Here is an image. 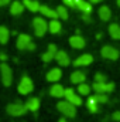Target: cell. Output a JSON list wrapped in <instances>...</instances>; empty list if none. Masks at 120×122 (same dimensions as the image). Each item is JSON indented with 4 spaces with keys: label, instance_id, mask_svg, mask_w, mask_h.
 <instances>
[{
    "label": "cell",
    "instance_id": "cell-39",
    "mask_svg": "<svg viewBox=\"0 0 120 122\" xmlns=\"http://www.w3.org/2000/svg\"><path fill=\"white\" fill-rule=\"evenodd\" d=\"M117 6L120 7V0H117Z\"/></svg>",
    "mask_w": 120,
    "mask_h": 122
},
{
    "label": "cell",
    "instance_id": "cell-34",
    "mask_svg": "<svg viewBox=\"0 0 120 122\" xmlns=\"http://www.w3.org/2000/svg\"><path fill=\"white\" fill-rule=\"evenodd\" d=\"M27 48H28V50H31V51H32V50H35V44L31 41L30 44H28V47H27Z\"/></svg>",
    "mask_w": 120,
    "mask_h": 122
},
{
    "label": "cell",
    "instance_id": "cell-8",
    "mask_svg": "<svg viewBox=\"0 0 120 122\" xmlns=\"http://www.w3.org/2000/svg\"><path fill=\"white\" fill-rule=\"evenodd\" d=\"M92 88L99 94H107L115 90V84L113 82H95Z\"/></svg>",
    "mask_w": 120,
    "mask_h": 122
},
{
    "label": "cell",
    "instance_id": "cell-22",
    "mask_svg": "<svg viewBox=\"0 0 120 122\" xmlns=\"http://www.w3.org/2000/svg\"><path fill=\"white\" fill-rule=\"evenodd\" d=\"M23 3H24V6L30 10V11H40V7H41V4L37 1V0H23Z\"/></svg>",
    "mask_w": 120,
    "mask_h": 122
},
{
    "label": "cell",
    "instance_id": "cell-5",
    "mask_svg": "<svg viewBox=\"0 0 120 122\" xmlns=\"http://www.w3.org/2000/svg\"><path fill=\"white\" fill-rule=\"evenodd\" d=\"M17 90H18V92H20L21 95H27V94H30V92L34 90V84H32V81H31L27 75H24V77L21 78V81H20Z\"/></svg>",
    "mask_w": 120,
    "mask_h": 122
},
{
    "label": "cell",
    "instance_id": "cell-21",
    "mask_svg": "<svg viewBox=\"0 0 120 122\" xmlns=\"http://www.w3.org/2000/svg\"><path fill=\"white\" fill-rule=\"evenodd\" d=\"M62 29V26H61V23L57 20V19H51V21L48 23V30L50 33H52V34H58Z\"/></svg>",
    "mask_w": 120,
    "mask_h": 122
},
{
    "label": "cell",
    "instance_id": "cell-30",
    "mask_svg": "<svg viewBox=\"0 0 120 122\" xmlns=\"http://www.w3.org/2000/svg\"><path fill=\"white\" fill-rule=\"evenodd\" d=\"M95 82H106V75L97 72V74L95 75Z\"/></svg>",
    "mask_w": 120,
    "mask_h": 122
},
{
    "label": "cell",
    "instance_id": "cell-26",
    "mask_svg": "<svg viewBox=\"0 0 120 122\" xmlns=\"http://www.w3.org/2000/svg\"><path fill=\"white\" fill-rule=\"evenodd\" d=\"M9 37H10V31L7 30V27L0 26V44H6L9 41Z\"/></svg>",
    "mask_w": 120,
    "mask_h": 122
},
{
    "label": "cell",
    "instance_id": "cell-10",
    "mask_svg": "<svg viewBox=\"0 0 120 122\" xmlns=\"http://www.w3.org/2000/svg\"><path fill=\"white\" fill-rule=\"evenodd\" d=\"M30 43H31V37L28 36V34H20V36L17 37L16 46H17L18 50H26V48L28 47Z\"/></svg>",
    "mask_w": 120,
    "mask_h": 122
},
{
    "label": "cell",
    "instance_id": "cell-23",
    "mask_svg": "<svg viewBox=\"0 0 120 122\" xmlns=\"http://www.w3.org/2000/svg\"><path fill=\"white\" fill-rule=\"evenodd\" d=\"M99 17H100V20L107 21V20L112 17V11H110V9H109L107 6H102V7L99 9Z\"/></svg>",
    "mask_w": 120,
    "mask_h": 122
},
{
    "label": "cell",
    "instance_id": "cell-4",
    "mask_svg": "<svg viewBox=\"0 0 120 122\" xmlns=\"http://www.w3.org/2000/svg\"><path fill=\"white\" fill-rule=\"evenodd\" d=\"M28 109L26 108V105L20 104V102H14V104H10L7 105V112L11 115V117H21L27 112Z\"/></svg>",
    "mask_w": 120,
    "mask_h": 122
},
{
    "label": "cell",
    "instance_id": "cell-1",
    "mask_svg": "<svg viewBox=\"0 0 120 122\" xmlns=\"http://www.w3.org/2000/svg\"><path fill=\"white\" fill-rule=\"evenodd\" d=\"M57 108H58V111L62 112L65 117H69V118H74L75 115H76V108H75V105L74 104H71L69 101H60L58 102V105H57Z\"/></svg>",
    "mask_w": 120,
    "mask_h": 122
},
{
    "label": "cell",
    "instance_id": "cell-15",
    "mask_svg": "<svg viewBox=\"0 0 120 122\" xmlns=\"http://www.w3.org/2000/svg\"><path fill=\"white\" fill-rule=\"evenodd\" d=\"M24 7L26 6H24L23 1H13L11 6H10V13L13 16H18V14H21L24 11Z\"/></svg>",
    "mask_w": 120,
    "mask_h": 122
},
{
    "label": "cell",
    "instance_id": "cell-35",
    "mask_svg": "<svg viewBox=\"0 0 120 122\" xmlns=\"http://www.w3.org/2000/svg\"><path fill=\"white\" fill-rule=\"evenodd\" d=\"M10 3V0H0V7L1 6H6V4H9Z\"/></svg>",
    "mask_w": 120,
    "mask_h": 122
},
{
    "label": "cell",
    "instance_id": "cell-28",
    "mask_svg": "<svg viewBox=\"0 0 120 122\" xmlns=\"http://www.w3.org/2000/svg\"><path fill=\"white\" fill-rule=\"evenodd\" d=\"M57 13H58V17L62 20H66L68 19V10L65 6H58L57 7Z\"/></svg>",
    "mask_w": 120,
    "mask_h": 122
},
{
    "label": "cell",
    "instance_id": "cell-17",
    "mask_svg": "<svg viewBox=\"0 0 120 122\" xmlns=\"http://www.w3.org/2000/svg\"><path fill=\"white\" fill-rule=\"evenodd\" d=\"M85 80H86V75L82 71H75V72L71 74V82L72 84H78L79 85V84L85 82Z\"/></svg>",
    "mask_w": 120,
    "mask_h": 122
},
{
    "label": "cell",
    "instance_id": "cell-36",
    "mask_svg": "<svg viewBox=\"0 0 120 122\" xmlns=\"http://www.w3.org/2000/svg\"><path fill=\"white\" fill-rule=\"evenodd\" d=\"M0 60H1V61H6V60H7V56H6L4 53H0Z\"/></svg>",
    "mask_w": 120,
    "mask_h": 122
},
{
    "label": "cell",
    "instance_id": "cell-27",
    "mask_svg": "<svg viewBox=\"0 0 120 122\" xmlns=\"http://www.w3.org/2000/svg\"><path fill=\"white\" fill-rule=\"evenodd\" d=\"M78 94H79V95H89L90 94V87L88 85V84H85V82L79 84V87H78Z\"/></svg>",
    "mask_w": 120,
    "mask_h": 122
},
{
    "label": "cell",
    "instance_id": "cell-20",
    "mask_svg": "<svg viewBox=\"0 0 120 122\" xmlns=\"http://www.w3.org/2000/svg\"><path fill=\"white\" fill-rule=\"evenodd\" d=\"M26 108H27L28 111H32V112L38 111V108H40V99L35 98V97L27 99V101H26Z\"/></svg>",
    "mask_w": 120,
    "mask_h": 122
},
{
    "label": "cell",
    "instance_id": "cell-12",
    "mask_svg": "<svg viewBox=\"0 0 120 122\" xmlns=\"http://www.w3.org/2000/svg\"><path fill=\"white\" fill-rule=\"evenodd\" d=\"M69 44H71V47L72 48H78V50H81V48H83L85 47V38L83 37H81V36H72L71 38H69Z\"/></svg>",
    "mask_w": 120,
    "mask_h": 122
},
{
    "label": "cell",
    "instance_id": "cell-6",
    "mask_svg": "<svg viewBox=\"0 0 120 122\" xmlns=\"http://www.w3.org/2000/svg\"><path fill=\"white\" fill-rule=\"evenodd\" d=\"M100 54L103 58H107V60H117L120 57V53L117 48L112 47V46H105L102 50H100Z\"/></svg>",
    "mask_w": 120,
    "mask_h": 122
},
{
    "label": "cell",
    "instance_id": "cell-7",
    "mask_svg": "<svg viewBox=\"0 0 120 122\" xmlns=\"http://www.w3.org/2000/svg\"><path fill=\"white\" fill-rule=\"evenodd\" d=\"M65 99L66 101H69L71 104H74L75 107H79V105H82V99H81V97L76 94V92L74 91L72 88H65Z\"/></svg>",
    "mask_w": 120,
    "mask_h": 122
},
{
    "label": "cell",
    "instance_id": "cell-32",
    "mask_svg": "<svg viewBox=\"0 0 120 122\" xmlns=\"http://www.w3.org/2000/svg\"><path fill=\"white\" fill-rule=\"evenodd\" d=\"M64 3L69 7H75V0H64Z\"/></svg>",
    "mask_w": 120,
    "mask_h": 122
},
{
    "label": "cell",
    "instance_id": "cell-14",
    "mask_svg": "<svg viewBox=\"0 0 120 122\" xmlns=\"http://www.w3.org/2000/svg\"><path fill=\"white\" fill-rule=\"evenodd\" d=\"M61 77H62V71H61L60 68H52V70H50L48 74H47V81H50V82H57V81L61 80Z\"/></svg>",
    "mask_w": 120,
    "mask_h": 122
},
{
    "label": "cell",
    "instance_id": "cell-2",
    "mask_svg": "<svg viewBox=\"0 0 120 122\" xmlns=\"http://www.w3.org/2000/svg\"><path fill=\"white\" fill-rule=\"evenodd\" d=\"M32 27H34V33L37 37H42L48 30V23L42 17H35L32 20Z\"/></svg>",
    "mask_w": 120,
    "mask_h": 122
},
{
    "label": "cell",
    "instance_id": "cell-18",
    "mask_svg": "<svg viewBox=\"0 0 120 122\" xmlns=\"http://www.w3.org/2000/svg\"><path fill=\"white\" fill-rule=\"evenodd\" d=\"M40 13H41L42 16H45V17H50V19H58L57 10H52V9H50L48 6H41V7H40Z\"/></svg>",
    "mask_w": 120,
    "mask_h": 122
},
{
    "label": "cell",
    "instance_id": "cell-3",
    "mask_svg": "<svg viewBox=\"0 0 120 122\" xmlns=\"http://www.w3.org/2000/svg\"><path fill=\"white\" fill-rule=\"evenodd\" d=\"M0 72H1V81L4 84V87H10L13 82V72L11 68L7 64H1L0 65Z\"/></svg>",
    "mask_w": 120,
    "mask_h": 122
},
{
    "label": "cell",
    "instance_id": "cell-29",
    "mask_svg": "<svg viewBox=\"0 0 120 122\" xmlns=\"http://www.w3.org/2000/svg\"><path fill=\"white\" fill-rule=\"evenodd\" d=\"M93 97H95V99H96L99 104H106V102L109 101V98H107L106 94H99V92H96V95H93Z\"/></svg>",
    "mask_w": 120,
    "mask_h": 122
},
{
    "label": "cell",
    "instance_id": "cell-31",
    "mask_svg": "<svg viewBox=\"0 0 120 122\" xmlns=\"http://www.w3.org/2000/svg\"><path fill=\"white\" fill-rule=\"evenodd\" d=\"M115 121L120 122V111H115V114H113V117H112Z\"/></svg>",
    "mask_w": 120,
    "mask_h": 122
},
{
    "label": "cell",
    "instance_id": "cell-9",
    "mask_svg": "<svg viewBox=\"0 0 120 122\" xmlns=\"http://www.w3.org/2000/svg\"><path fill=\"white\" fill-rule=\"evenodd\" d=\"M57 53H58V50H57L55 44H50V46H48V50L41 56V60L44 61V62H50L52 58H55V54H57Z\"/></svg>",
    "mask_w": 120,
    "mask_h": 122
},
{
    "label": "cell",
    "instance_id": "cell-16",
    "mask_svg": "<svg viewBox=\"0 0 120 122\" xmlns=\"http://www.w3.org/2000/svg\"><path fill=\"white\" fill-rule=\"evenodd\" d=\"M75 7L76 9H79L81 11H83V13H89L92 11V4H90V1H85V0H75Z\"/></svg>",
    "mask_w": 120,
    "mask_h": 122
},
{
    "label": "cell",
    "instance_id": "cell-38",
    "mask_svg": "<svg viewBox=\"0 0 120 122\" xmlns=\"http://www.w3.org/2000/svg\"><path fill=\"white\" fill-rule=\"evenodd\" d=\"M58 122H66V121H65V119H64V118H62V119H60V121H58Z\"/></svg>",
    "mask_w": 120,
    "mask_h": 122
},
{
    "label": "cell",
    "instance_id": "cell-13",
    "mask_svg": "<svg viewBox=\"0 0 120 122\" xmlns=\"http://www.w3.org/2000/svg\"><path fill=\"white\" fill-rule=\"evenodd\" d=\"M55 60H57V62L60 64L61 67H68V65H69V62H71L69 56H68L64 50H61V51H58V53L55 54Z\"/></svg>",
    "mask_w": 120,
    "mask_h": 122
},
{
    "label": "cell",
    "instance_id": "cell-37",
    "mask_svg": "<svg viewBox=\"0 0 120 122\" xmlns=\"http://www.w3.org/2000/svg\"><path fill=\"white\" fill-rule=\"evenodd\" d=\"M90 3H100V1H102V0H89Z\"/></svg>",
    "mask_w": 120,
    "mask_h": 122
},
{
    "label": "cell",
    "instance_id": "cell-11",
    "mask_svg": "<svg viewBox=\"0 0 120 122\" xmlns=\"http://www.w3.org/2000/svg\"><path fill=\"white\" fill-rule=\"evenodd\" d=\"M92 62H93V57L90 54H83V56L78 57L76 60L74 61V65L75 67H86V65H89Z\"/></svg>",
    "mask_w": 120,
    "mask_h": 122
},
{
    "label": "cell",
    "instance_id": "cell-24",
    "mask_svg": "<svg viewBox=\"0 0 120 122\" xmlns=\"http://www.w3.org/2000/svg\"><path fill=\"white\" fill-rule=\"evenodd\" d=\"M109 34L112 38L120 40V26L119 24H110L109 26Z\"/></svg>",
    "mask_w": 120,
    "mask_h": 122
},
{
    "label": "cell",
    "instance_id": "cell-19",
    "mask_svg": "<svg viewBox=\"0 0 120 122\" xmlns=\"http://www.w3.org/2000/svg\"><path fill=\"white\" fill-rule=\"evenodd\" d=\"M50 94L52 95V97H55V98H61V97H64L65 95V88L60 85V84H54L51 88H50Z\"/></svg>",
    "mask_w": 120,
    "mask_h": 122
},
{
    "label": "cell",
    "instance_id": "cell-25",
    "mask_svg": "<svg viewBox=\"0 0 120 122\" xmlns=\"http://www.w3.org/2000/svg\"><path fill=\"white\" fill-rule=\"evenodd\" d=\"M99 102L95 99V97H89V99H88V102H86V105H88V109H89L90 112H99V105H97Z\"/></svg>",
    "mask_w": 120,
    "mask_h": 122
},
{
    "label": "cell",
    "instance_id": "cell-33",
    "mask_svg": "<svg viewBox=\"0 0 120 122\" xmlns=\"http://www.w3.org/2000/svg\"><path fill=\"white\" fill-rule=\"evenodd\" d=\"M82 20H83V21H90V14H89V13H83Z\"/></svg>",
    "mask_w": 120,
    "mask_h": 122
}]
</instances>
